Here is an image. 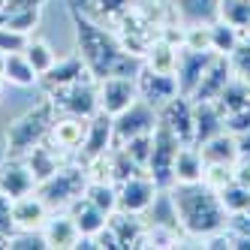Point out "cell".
Returning a JSON list of instances; mask_svg holds the SVG:
<instances>
[{"instance_id":"cell-5","label":"cell","mask_w":250,"mask_h":250,"mask_svg":"<svg viewBox=\"0 0 250 250\" xmlns=\"http://www.w3.org/2000/svg\"><path fill=\"white\" fill-rule=\"evenodd\" d=\"M45 97H51V103L58 105V112L82 115V118H91L100 112V82L94 76H84L76 84H66L61 91H51Z\"/></svg>"},{"instance_id":"cell-3","label":"cell","mask_w":250,"mask_h":250,"mask_svg":"<svg viewBox=\"0 0 250 250\" xmlns=\"http://www.w3.org/2000/svg\"><path fill=\"white\" fill-rule=\"evenodd\" d=\"M55 118H58V105L51 103V97H42L33 109L19 115L3 133L6 157H21L33 145H40L42 139H48V130H51V124H55Z\"/></svg>"},{"instance_id":"cell-19","label":"cell","mask_w":250,"mask_h":250,"mask_svg":"<svg viewBox=\"0 0 250 250\" xmlns=\"http://www.w3.org/2000/svg\"><path fill=\"white\" fill-rule=\"evenodd\" d=\"M84 76H91V69L84 66L82 55L76 51V55H69V58L55 61V66H51L48 73L40 76V87H42L45 94H51V91H61V87H66V84H76V82L84 79Z\"/></svg>"},{"instance_id":"cell-15","label":"cell","mask_w":250,"mask_h":250,"mask_svg":"<svg viewBox=\"0 0 250 250\" xmlns=\"http://www.w3.org/2000/svg\"><path fill=\"white\" fill-rule=\"evenodd\" d=\"M214 61V51H193V48H181L178 55V66H175V79H178V91L184 97H193L196 84L202 82L208 63Z\"/></svg>"},{"instance_id":"cell-9","label":"cell","mask_w":250,"mask_h":250,"mask_svg":"<svg viewBox=\"0 0 250 250\" xmlns=\"http://www.w3.org/2000/svg\"><path fill=\"white\" fill-rule=\"evenodd\" d=\"M87 121L91 118H82V115H69V112H58L55 124L48 130V142L55 148H61L66 157H76L84 145V136H87Z\"/></svg>"},{"instance_id":"cell-17","label":"cell","mask_w":250,"mask_h":250,"mask_svg":"<svg viewBox=\"0 0 250 250\" xmlns=\"http://www.w3.org/2000/svg\"><path fill=\"white\" fill-rule=\"evenodd\" d=\"M37 190V181H33L30 169L24 166L21 157H3L0 160V193L9 196V199H19L24 193Z\"/></svg>"},{"instance_id":"cell-14","label":"cell","mask_w":250,"mask_h":250,"mask_svg":"<svg viewBox=\"0 0 250 250\" xmlns=\"http://www.w3.org/2000/svg\"><path fill=\"white\" fill-rule=\"evenodd\" d=\"M136 87H139V97L151 103L154 109H160L163 103L181 94L175 73H157V69H148V66H142V73L136 76Z\"/></svg>"},{"instance_id":"cell-21","label":"cell","mask_w":250,"mask_h":250,"mask_svg":"<svg viewBox=\"0 0 250 250\" xmlns=\"http://www.w3.org/2000/svg\"><path fill=\"white\" fill-rule=\"evenodd\" d=\"M193 115H196V136H193V145H202L211 136L223 133V112L214 100H202V103H193Z\"/></svg>"},{"instance_id":"cell-23","label":"cell","mask_w":250,"mask_h":250,"mask_svg":"<svg viewBox=\"0 0 250 250\" xmlns=\"http://www.w3.org/2000/svg\"><path fill=\"white\" fill-rule=\"evenodd\" d=\"M202 172H205V160H202V151L196 145H181L175 154V169H172V178L175 184H196L202 181Z\"/></svg>"},{"instance_id":"cell-36","label":"cell","mask_w":250,"mask_h":250,"mask_svg":"<svg viewBox=\"0 0 250 250\" xmlns=\"http://www.w3.org/2000/svg\"><path fill=\"white\" fill-rule=\"evenodd\" d=\"M151 142H154V133H142V136L127 139V142H124V145H118V148H124L142 169H145V166H148V157H151Z\"/></svg>"},{"instance_id":"cell-42","label":"cell","mask_w":250,"mask_h":250,"mask_svg":"<svg viewBox=\"0 0 250 250\" xmlns=\"http://www.w3.org/2000/svg\"><path fill=\"white\" fill-rule=\"evenodd\" d=\"M91 241H94V250H121L118 235H115V229L109 223H105L103 229H97L94 235H91Z\"/></svg>"},{"instance_id":"cell-26","label":"cell","mask_w":250,"mask_h":250,"mask_svg":"<svg viewBox=\"0 0 250 250\" xmlns=\"http://www.w3.org/2000/svg\"><path fill=\"white\" fill-rule=\"evenodd\" d=\"M202 151V160L205 163H235L238 160V142L235 136H232L229 130L211 136L208 142H202V145H196Z\"/></svg>"},{"instance_id":"cell-8","label":"cell","mask_w":250,"mask_h":250,"mask_svg":"<svg viewBox=\"0 0 250 250\" xmlns=\"http://www.w3.org/2000/svg\"><path fill=\"white\" fill-rule=\"evenodd\" d=\"M157 121L181 142V145H193V136H196V115H193V100L178 94L169 103H163L157 109Z\"/></svg>"},{"instance_id":"cell-46","label":"cell","mask_w":250,"mask_h":250,"mask_svg":"<svg viewBox=\"0 0 250 250\" xmlns=\"http://www.w3.org/2000/svg\"><path fill=\"white\" fill-rule=\"evenodd\" d=\"M235 142H238V157H250V130L247 133H238Z\"/></svg>"},{"instance_id":"cell-4","label":"cell","mask_w":250,"mask_h":250,"mask_svg":"<svg viewBox=\"0 0 250 250\" xmlns=\"http://www.w3.org/2000/svg\"><path fill=\"white\" fill-rule=\"evenodd\" d=\"M84 190H87V169L82 160H66L51 178L37 184V193L51 211H66L76 199H82Z\"/></svg>"},{"instance_id":"cell-49","label":"cell","mask_w":250,"mask_h":250,"mask_svg":"<svg viewBox=\"0 0 250 250\" xmlns=\"http://www.w3.org/2000/svg\"><path fill=\"white\" fill-rule=\"evenodd\" d=\"M3 87H6V82H3V79H0V100H3Z\"/></svg>"},{"instance_id":"cell-40","label":"cell","mask_w":250,"mask_h":250,"mask_svg":"<svg viewBox=\"0 0 250 250\" xmlns=\"http://www.w3.org/2000/svg\"><path fill=\"white\" fill-rule=\"evenodd\" d=\"M27 40H30L27 33L9 30V27H3V24H0V51H3V55H12V51H24Z\"/></svg>"},{"instance_id":"cell-28","label":"cell","mask_w":250,"mask_h":250,"mask_svg":"<svg viewBox=\"0 0 250 250\" xmlns=\"http://www.w3.org/2000/svg\"><path fill=\"white\" fill-rule=\"evenodd\" d=\"M3 82L6 84H15V87H40V73L24 58V51H12V55H6Z\"/></svg>"},{"instance_id":"cell-45","label":"cell","mask_w":250,"mask_h":250,"mask_svg":"<svg viewBox=\"0 0 250 250\" xmlns=\"http://www.w3.org/2000/svg\"><path fill=\"white\" fill-rule=\"evenodd\" d=\"M232 175H235V181L250 187V157H238L235 166H232Z\"/></svg>"},{"instance_id":"cell-44","label":"cell","mask_w":250,"mask_h":250,"mask_svg":"<svg viewBox=\"0 0 250 250\" xmlns=\"http://www.w3.org/2000/svg\"><path fill=\"white\" fill-rule=\"evenodd\" d=\"M45 0H6L3 6H0V15L6 12H21V9H42Z\"/></svg>"},{"instance_id":"cell-18","label":"cell","mask_w":250,"mask_h":250,"mask_svg":"<svg viewBox=\"0 0 250 250\" xmlns=\"http://www.w3.org/2000/svg\"><path fill=\"white\" fill-rule=\"evenodd\" d=\"M21 160H24V166L30 169V175H33V181H45V178H51L63 163H66V154L61 151V148H55L48 139H42L40 145H33L27 154H21Z\"/></svg>"},{"instance_id":"cell-33","label":"cell","mask_w":250,"mask_h":250,"mask_svg":"<svg viewBox=\"0 0 250 250\" xmlns=\"http://www.w3.org/2000/svg\"><path fill=\"white\" fill-rule=\"evenodd\" d=\"M226 61H229V66H232V76L250 82V33H244L241 42L226 55Z\"/></svg>"},{"instance_id":"cell-35","label":"cell","mask_w":250,"mask_h":250,"mask_svg":"<svg viewBox=\"0 0 250 250\" xmlns=\"http://www.w3.org/2000/svg\"><path fill=\"white\" fill-rule=\"evenodd\" d=\"M181 48H193V51H211V27H208V24H184Z\"/></svg>"},{"instance_id":"cell-29","label":"cell","mask_w":250,"mask_h":250,"mask_svg":"<svg viewBox=\"0 0 250 250\" xmlns=\"http://www.w3.org/2000/svg\"><path fill=\"white\" fill-rule=\"evenodd\" d=\"M208 27H211V51H214V55H223V58H226L229 51L241 42V37H244L241 27L229 24V21H223V19H214Z\"/></svg>"},{"instance_id":"cell-6","label":"cell","mask_w":250,"mask_h":250,"mask_svg":"<svg viewBox=\"0 0 250 250\" xmlns=\"http://www.w3.org/2000/svg\"><path fill=\"white\" fill-rule=\"evenodd\" d=\"M178 148H181V142H178L163 124L157 121V127H154V142H151V157H148V166L145 172L157 181L160 190H169L175 184V178H172V169H175V154Z\"/></svg>"},{"instance_id":"cell-32","label":"cell","mask_w":250,"mask_h":250,"mask_svg":"<svg viewBox=\"0 0 250 250\" xmlns=\"http://www.w3.org/2000/svg\"><path fill=\"white\" fill-rule=\"evenodd\" d=\"M24 58L33 63V69L42 76V73H48L51 66H55V61H58V55H55V48H51L45 40H27V45H24Z\"/></svg>"},{"instance_id":"cell-38","label":"cell","mask_w":250,"mask_h":250,"mask_svg":"<svg viewBox=\"0 0 250 250\" xmlns=\"http://www.w3.org/2000/svg\"><path fill=\"white\" fill-rule=\"evenodd\" d=\"M226 226L235 232L238 250H250V208H247V211H238V214H229Z\"/></svg>"},{"instance_id":"cell-10","label":"cell","mask_w":250,"mask_h":250,"mask_svg":"<svg viewBox=\"0 0 250 250\" xmlns=\"http://www.w3.org/2000/svg\"><path fill=\"white\" fill-rule=\"evenodd\" d=\"M154 127H157V109L139 97L127 112H121L115 118V145H124L127 139L142 133H154Z\"/></svg>"},{"instance_id":"cell-12","label":"cell","mask_w":250,"mask_h":250,"mask_svg":"<svg viewBox=\"0 0 250 250\" xmlns=\"http://www.w3.org/2000/svg\"><path fill=\"white\" fill-rule=\"evenodd\" d=\"M115 148V118L105 115V112H97L91 115V121H87V136H84V145L82 151L76 154V160H82V163H87V160H94L105 151Z\"/></svg>"},{"instance_id":"cell-27","label":"cell","mask_w":250,"mask_h":250,"mask_svg":"<svg viewBox=\"0 0 250 250\" xmlns=\"http://www.w3.org/2000/svg\"><path fill=\"white\" fill-rule=\"evenodd\" d=\"M178 55H181V45L166 40V37H157L151 42V48L145 51V66L157 69V73H175L178 66Z\"/></svg>"},{"instance_id":"cell-50","label":"cell","mask_w":250,"mask_h":250,"mask_svg":"<svg viewBox=\"0 0 250 250\" xmlns=\"http://www.w3.org/2000/svg\"><path fill=\"white\" fill-rule=\"evenodd\" d=\"M244 33H250V19H247V27H244Z\"/></svg>"},{"instance_id":"cell-30","label":"cell","mask_w":250,"mask_h":250,"mask_svg":"<svg viewBox=\"0 0 250 250\" xmlns=\"http://www.w3.org/2000/svg\"><path fill=\"white\" fill-rule=\"evenodd\" d=\"M84 196L105 214L118 211V184L115 181H87Z\"/></svg>"},{"instance_id":"cell-47","label":"cell","mask_w":250,"mask_h":250,"mask_svg":"<svg viewBox=\"0 0 250 250\" xmlns=\"http://www.w3.org/2000/svg\"><path fill=\"white\" fill-rule=\"evenodd\" d=\"M3 73H6V55L0 51V79H3Z\"/></svg>"},{"instance_id":"cell-24","label":"cell","mask_w":250,"mask_h":250,"mask_svg":"<svg viewBox=\"0 0 250 250\" xmlns=\"http://www.w3.org/2000/svg\"><path fill=\"white\" fill-rule=\"evenodd\" d=\"M181 24H211L217 19L220 0H169Z\"/></svg>"},{"instance_id":"cell-22","label":"cell","mask_w":250,"mask_h":250,"mask_svg":"<svg viewBox=\"0 0 250 250\" xmlns=\"http://www.w3.org/2000/svg\"><path fill=\"white\" fill-rule=\"evenodd\" d=\"M109 226L115 229L121 250L139 247V238H142V232H145V214H130V211L118 208V211L109 214Z\"/></svg>"},{"instance_id":"cell-34","label":"cell","mask_w":250,"mask_h":250,"mask_svg":"<svg viewBox=\"0 0 250 250\" xmlns=\"http://www.w3.org/2000/svg\"><path fill=\"white\" fill-rule=\"evenodd\" d=\"M217 19L235 24V27H247V19H250V0H220L217 6Z\"/></svg>"},{"instance_id":"cell-1","label":"cell","mask_w":250,"mask_h":250,"mask_svg":"<svg viewBox=\"0 0 250 250\" xmlns=\"http://www.w3.org/2000/svg\"><path fill=\"white\" fill-rule=\"evenodd\" d=\"M169 205H172V217L178 229L184 232L187 241H202L211 232H217L226 226L229 214L220 205L217 190H211L208 184L196 181V184H172L166 190Z\"/></svg>"},{"instance_id":"cell-39","label":"cell","mask_w":250,"mask_h":250,"mask_svg":"<svg viewBox=\"0 0 250 250\" xmlns=\"http://www.w3.org/2000/svg\"><path fill=\"white\" fill-rule=\"evenodd\" d=\"M45 250L42 232H12L9 235V250Z\"/></svg>"},{"instance_id":"cell-20","label":"cell","mask_w":250,"mask_h":250,"mask_svg":"<svg viewBox=\"0 0 250 250\" xmlns=\"http://www.w3.org/2000/svg\"><path fill=\"white\" fill-rule=\"evenodd\" d=\"M229 79H232V66H229V61L223 58V55H214V61L208 63V69H205V76H202V82L196 84V91H193V103H202V100H217L220 94H223V87L229 84Z\"/></svg>"},{"instance_id":"cell-11","label":"cell","mask_w":250,"mask_h":250,"mask_svg":"<svg viewBox=\"0 0 250 250\" xmlns=\"http://www.w3.org/2000/svg\"><path fill=\"white\" fill-rule=\"evenodd\" d=\"M136 100H139L136 79H121V76L100 79V112L118 118L121 112H127Z\"/></svg>"},{"instance_id":"cell-41","label":"cell","mask_w":250,"mask_h":250,"mask_svg":"<svg viewBox=\"0 0 250 250\" xmlns=\"http://www.w3.org/2000/svg\"><path fill=\"white\" fill-rule=\"evenodd\" d=\"M223 127L238 136V133H247L250 130V109H241V112H232V115H223Z\"/></svg>"},{"instance_id":"cell-37","label":"cell","mask_w":250,"mask_h":250,"mask_svg":"<svg viewBox=\"0 0 250 250\" xmlns=\"http://www.w3.org/2000/svg\"><path fill=\"white\" fill-rule=\"evenodd\" d=\"M232 166L235 163H205V172H202V184H208L211 190H220V187H226L232 178Z\"/></svg>"},{"instance_id":"cell-48","label":"cell","mask_w":250,"mask_h":250,"mask_svg":"<svg viewBox=\"0 0 250 250\" xmlns=\"http://www.w3.org/2000/svg\"><path fill=\"white\" fill-rule=\"evenodd\" d=\"M0 250H9V235H0Z\"/></svg>"},{"instance_id":"cell-52","label":"cell","mask_w":250,"mask_h":250,"mask_svg":"<svg viewBox=\"0 0 250 250\" xmlns=\"http://www.w3.org/2000/svg\"><path fill=\"white\" fill-rule=\"evenodd\" d=\"M3 3H6V0H0V6H3Z\"/></svg>"},{"instance_id":"cell-31","label":"cell","mask_w":250,"mask_h":250,"mask_svg":"<svg viewBox=\"0 0 250 250\" xmlns=\"http://www.w3.org/2000/svg\"><path fill=\"white\" fill-rule=\"evenodd\" d=\"M217 196H220V205L226 208V214H238V211H247L250 208V187L238 184L235 178H232L226 187H220Z\"/></svg>"},{"instance_id":"cell-51","label":"cell","mask_w":250,"mask_h":250,"mask_svg":"<svg viewBox=\"0 0 250 250\" xmlns=\"http://www.w3.org/2000/svg\"><path fill=\"white\" fill-rule=\"evenodd\" d=\"M157 3H166V0H157Z\"/></svg>"},{"instance_id":"cell-13","label":"cell","mask_w":250,"mask_h":250,"mask_svg":"<svg viewBox=\"0 0 250 250\" xmlns=\"http://www.w3.org/2000/svg\"><path fill=\"white\" fill-rule=\"evenodd\" d=\"M40 232H42L45 250H79L82 232H79L76 220L69 217V211H51Z\"/></svg>"},{"instance_id":"cell-16","label":"cell","mask_w":250,"mask_h":250,"mask_svg":"<svg viewBox=\"0 0 250 250\" xmlns=\"http://www.w3.org/2000/svg\"><path fill=\"white\" fill-rule=\"evenodd\" d=\"M51 208L42 202V196L33 190L24 193L19 199H12V220H15V232H40L42 223L48 220Z\"/></svg>"},{"instance_id":"cell-25","label":"cell","mask_w":250,"mask_h":250,"mask_svg":"<svg viewBox=\"0 0 250 250\" xmlns=\"http://www.w3.org/2000/svg\"><path fill=\"white\" fill-rule=\"evenodd\" d=\"M69 211V217L76 220V226H79V232L82 235H94L97 229H103L105 223H109V214L105 211H100L87 196H82V199H76L73 205L66 208Z\"/></svg>"},{"instance_id":"cell-43","label":"cell","mask_w":250,"mask_h":250,"mask_svg":"<svg viewBox=\"0 0 250 250\" xmlns=\"http://www.w3.org/2000/svg\"><path fill=\"white\" fill-rule=\"evenodd\" d=\"M15 220H12V199L0 193V235H12Z\"/></svg>"},{"instance_id":"cell-7","label":"cell","mask_w":250,"mask_h":250,"mask_svg":"<svg viewBox=\"0 0 250 250\" xmlns=\"http://www.w3.org/2000/svg\"><path fill=\"white\" fill-rule=\"evenodd\" d=\"M160 196H163V190L157 187L154 178L148 172H139L118 184V208L130 214H148Z\"/></svg>"},{"instance_id":"cell-2","label":"cell","mask_w":250,"mask_h":250,"mask_svg":"<svg viewBox=\"0 0 250 250\" xmlns=\"http://www.w3.org/2000/svg\"><path fill=\"white\" fill-rule=\"evenodd\" d=\"M69 15H73V24H76V51L82 55L84 66L91 69V76L97 82L112 76V66H115L118 55L124 51L118 37H115V30L94 21V19H87L73 3H69Z\"/></svg>"}]
</instances>
